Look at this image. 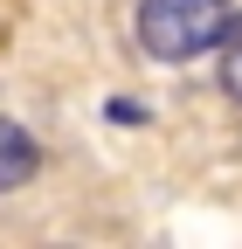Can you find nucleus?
I'll return each mask as SVG.
<instances>
[{
    "label": "nucleus",
    "instance_id": "f257e3e1",
    "mask_svg": "<svg viewBox=\"0 0 242 249\" xmlns=\"http://www.w3.org/2000/svg\"><path fill=\"white\" fill-rule=\"evenodd\" d=\"M235 21H242L235 0H138L132 7V42L153 62H194L207 49H222Z\"/></svg>",
    "mask_w": 242,
    "mask_h": 249
},
{
    "label": "nucleus",
    "instance_id": "f03ea898",
    "mask_svg": "<svg viewBox=\"0 0 242 249\" xmlns=\"http://www.w3.org/2000/svg\"><path fill=\"white\" fill-rule=\"evenodd\" d=\"M42 173V145L21 118H0V194H21L28 180Z\"/></svg>",
    "mask_w": 242,
    "mask_h": 249
},
{
    "label": "nucleus",
    "instance_id": "7ed1b4c3",
    "mask_svg": "<svg viewBox=\"0 0 242 249\" xmlns=\"http://www.w3.org/2000/svg\"><path fill=\"white\" fill-rule=\"evenodd\" d=\"M215 83H222L228 104H242V21L228 28V42L215 49Z\"/></svg>",
    "mask_w": 242,
    "mask_h": 249
}]
</instances>
